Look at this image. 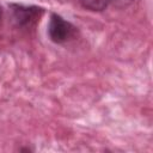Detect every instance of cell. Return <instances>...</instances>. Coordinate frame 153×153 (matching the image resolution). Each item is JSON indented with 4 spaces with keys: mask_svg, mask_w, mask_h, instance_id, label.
Instances as JSON below:
<instances>
[{
    "mask_svg": "<svg viewBox=\"0 0 153 153\" xmlns=\"http://www.w3.org/2000/svg\"><path fill=\"white\" fill-rule=\"evenodd\" d=\"M10 14L13 24L19 29H31L35 26L44 13V8L38 6H25L11 4Z\"/></svg>",
    "mask_w": 153,
    "mask_h": 153,
    "instance_id": "1",
    "label": "cell"
},
{
    "mask_svg": "<svg viewBox=\"0 0 153 153\" xmlns=\"http://www.w3.org/2000/svg\"><path fill=\"white\" fill-rule=\"evenodd\" d=\"M75 33H76V27L72 23L63 19L61 16L56 13H51L48 24V35L54 43L57 44L66 43L72 38H74Z\"/></svg>",
    "mask_w": 153,
    "mask_h": 153,
    "instance_id": "2",
    "label": "cell"
},
{
    "mask_svg": "<svg viewBox=\"0 0 153 153\" xmlns=\"http://www.w3.org/2000/svg\"><path fill=\"white\" fill-rule=\"evenodd\" d=\"M80 4L84 8L93 12H100L104 11L109 4L110 0H80Z\"/></svg>",
    "mask_w": 153,
    "mask_h": 153,
    "instance_id": "3",
    "label": "cell"
},
{
    "mask_svg": "<svg viewBox=\"0 0 153 153\" xmlns=\"http://www.w3.org/2000/svg\"><path fill=\"white\" fill-rule=\"evenodd\" d=\"M135 0H110V2H112L116 7H120V8H122V7H127V6H129L130 4H133Z\"/></svg>",
    "mask_w": 153,
    "mask_h": 153,
    "instance_id": "4",
    "label": "cell"
},
{
    "mask_svg": "<svg viewBox=\"0 0 153 153\" xmlns=\"http://www.w3.org/2000/svg\"><path fill=\"white\" fill-rule=\"evenodd\" d=\"M2 7H1V5H0V25H1V22H2Z\"/></svg>",
    "mask_w": 153,
    "mask_h": 153,
    "instance_id": "5",
    "label": "cell"
}]
</instances>
